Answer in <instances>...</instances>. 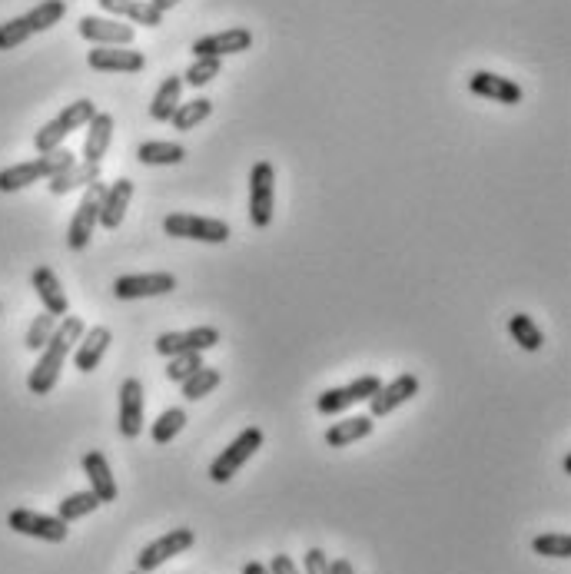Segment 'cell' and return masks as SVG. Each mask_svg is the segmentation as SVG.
<instances>
[{"mask_svg":"<svg viewBox=\"0 0 571 574\" xmlns=\"http://www.w3.org/2000/svg\"><path fill=\"white\" fill-rule=\"evenodd\" d=\"M223 70V60L220 57H196L190 67H186V73H180L183 83H190V87H206L210 80L220 77Z\"/></svg>","mask_w":571,"mask_h":574,"instance_id":"obj_35","label":"cell"},{"mask_svg":"<svg viewBox=\"0 0 571 574\" xmlns=\"http://www.w3.org/2000/svg\"><path fill=\"white\" fill-rule=\"evenodd\" d=\"M203 365V352H183V356H170V365H166V379L170 382H186L190 375Z\"/></svg>","mask_w":571,"mask_h":574,"instance_id":"obj_37","label":"cell"},{"mask_svg":"<svg viewBox=\"0 0 571 574\" xmlns=\"http://www.w3.org/2000/svg\"><path fill=\"white\" fill-rule=\"evenodd\" d=\"M80 465H83V475H87V482H90V492L100 498V505L117 502V478H113V472H110L107 455L87 452Z\"/></svg>","mask_w":571,"mask_h":574,"instance_id":"obj_21","label":"cell"},{"mask_svg":"<svg viewBox=\"0 0 571 574\" xmlns=\"http://www.w3.org/2000/svg\"><path fill=\"white\" fill-rule=\"evenodd\" d=\"M150 4H153V7H157V10H160V14H166V10H173L176 4H180V0H150Z\"/></svg>","mask_w":571,"mask_h":574,"instance_id":"obj_44","label":"cell"},{"mask_svg":"<svg viewBox=\"0 0 571 574\" xmlns=\"http://www.w3.org/2000/svg\"><path fill=\"white\" fill-rule=\"evenodd\" d=\"M210 113H213V100L196 97V100H190V103H180V107L173 110L170 123H173V127L180 130V133H190V130L200 127L203 120H210Z\"/></svg>","mask_w":571,"mask_h":574,"instance_id":"obj_29","label":"cell"},{"mask_svg":"<svg viewBox=\"0 0 571 574\" xmlns=\"http://www.w3.org/2000/svg\"><path fill=\"white\" fill-rule=\"evenodd\" d=\"M186 429V409H180V405H173V409H166L157 422H153L150 429V438L157 445H170L176 435H180Z\"/></svg>","mask_w":571,"mask_h":574,"instance_id":"obj_33","label":"cell"},{"mask_svg":"<svg viewBox=\"0 0 571 574\" xmlns=\"http://www.w3.org/2000/svg\"><path fill=\"white\" fill-rule=\"evenodd\" d=\"M220 329L216 326H196V329H180V332H160L157 336V352L160 356H183V352H206L220 346Z\"/></svg>","mask_w":571,"mask_h":574,"instance_id":"obj_11","label":"cell"},{"mask_svg":"<svg viewBox=\"0 0 571 574\" xmlns=\"http://www.w3.org/2000/svg\"><path fill=\"white\" fill-rule=\"evenodd\" d=\"M415 395H419V379H415L412 372H402L389 385H379V392L369 399V415L372 419H386L389 412H396L399 405L412 402Z\"/></svg>","mask_w":571,"mask_h":574,"instance_id":"obj_14","label":"cell"},{"mask_svg":"<svg viewBox=\"0 0 571 574\" xmlns=\"http://www.w3.org/2000/svg\"><path fill=\"white\" fill-rule=\"evenodd\" d=\"M469 90L475 93V97H485L492 103H505V107H515V103H522V97H525L515 80L498 77V73H489V70H475L469 77Z\"/></svg>","mask_w":571,"mask_h":574,"instance_id":"obj_17","label":"cell"},{"mask_svg":"<svg viewBox=\"0 0 571 574\" xmlns=\"http://www.w3.org/2000/svg\"><path fill=\"white\" fill-rule=\"evenodd\" d=\"M220 382H223V372H220V369L200 365V369H196L190 379L180 382V385H183V399H186V402H200V399H206V395H210Z\"/></svg>","mask_w":571,"mask_h":574,"instance_id":"obj_31","label":"cell"},{"mask_svg":"<svg viewBox=\"0 0 571 574\" xmlns=\"http://www.w3.org/2000/svg\"><path fill=\"white\" fill-rule=\"evenodd\" d=\"M97 4L117 20L127 17L130 24H143V27H160L163 24V14L150 4V0H97Z\"/></svg>","mask_w":571,"mask_h":574,"instance_id":"obj_23","label":"cell"},{"mask_svg":"<svg viewBox=\"0 0 571 574\" xmlns=\"http://www.w3.org/2000/svg\"><path fill=\"white\" fill-rule=\"evenodd\" d=\"M329 574H356V568H352L346 558H336V561H329Z\"/></svg>","mask_w":571,"mask_h":574,"instance_id":"obj_42","label":"cell"},{"mask_svg":"<svg viewBox=\"0 0 571 574\" xmlns=\"http://www.w3.org/2000/svg\"><path fill=\"white\" fill-rule=\"evenodd\" d=\"M83 332H87V326H83L80 316H64V322L54 329V336L47 339V346L40 349V359L27 375V389L30 392H34V395L54 392V385L60 379V369H64L67 356L74 352V346L80 342Z\"/></svg>","mask_w":571,"mask_h":574,"instance_id":"obj_1","label":"cell"},{"mask_svg":"<svg viewBox=\"0 0 571 574\" xmlns=\"http://www.w3.org/2000/svg\"><path fill=\"white\" fill-rule=\"evenodd\" d=\"M130 574H143V571H130Z\"/></svg>","mask_w":571,"mask_h":574,"instance_id":"obj_45","label":"cell"},{"mask_svg":"<svg viewBox=\"0 0 571 574\" xmlns=\"http://www.w3.org/2000/svg\"><path fill=\"white\" fill-rule=\"evenodd\" d=\"M143 409H147V399H143V382L140 379H127L120 385V419H117L123 438H140Z\"/></svg>","mask_w":571,"mask_h":574,"instance_id":"obj_16","label":"cell"},{"mask_svg":"<svg viewBox=\"0 0 571 574\" xmlns=\"http://www.w3.org/2000/svg\"><path fill=\"white\" fill-rule=\"evenodd\" d=\"M87 127L90 130H87V140H83V163H100L103 156H107L110 140H113V117L97 110Z\"/></svg>","mask_w":571,"mask_h":574,"instance_id":"obj_24","label":"cell"},{"mask_svg":"<svg viewBox=\"0 0 571 574\" xmlns=\"http://www.w3.org/2000/svg\"><path fill=\"white\" fill-rule=\"evenodd\" d=\"M103 190H107V186L97 180V183H90L80 196V206H77V213H74V219H70V229H67V246L74 249V253H83V249L90 246L93 233H97Z\"/></svg>","mask_w":571,"mask_h":574,"instance_id":"obj_7","label":"cell"},{"mask_svg":"<svg viewBox=\"0 0 571 574\" xmlns=\"http://www.w3.org/2000/svg\"><path fill=\"white\" fill-rule=\"evenodd\" d=\"M74 163H77V156L70 153L67 146H57V150H50V153H40L37 160L7 166V170H0V193L27 190V186L50 180V176H57L60 170H67V166H74Z\"/></svg>","mask_w":571,"mask_h":574,"instance_id":"obj_2","label":"cell"},{"mask_svg":"<svg viewBox=\"0 0 571 574\" xmlns=\"http://www.w3.org/2000/svg\"><path fill=\"white\" fill-rule=\"evenodd\" d=\"M263 429H256V425H249V429H243L240 435L233 438L230 445L223 448L220 455L213 458V465H210V478L216 485H226V482H233L236 472L253 458L259 448H263Z\"/></svg>","mask_w":571,"mask_h":574,"instance_id":"obj_4","label":"cell"},{"mask_svg":"<svg viewBox=\"0 0 571 574\" xmlns=\"http://www.w3.org/2000/svg\"><path fill=\"white\" fill-rule=\"evenodd\" d=\"M100 180V163H74L67 170H60L57 176H50V193L54 196H64V193H74V190H87L90 183Z\"/></svg>","mask_w":571,"mask_h":574,"instance_id":"obj_25","label":"cell"},{"mask_svg":"<svg viewBox=\"0 0 571 574\" xmlns=\"http://www.w3.org/2000/svg\"><path fill=\"white\" fill-rule=\"evenodd\" d=\"M379 385H382V382L376 379V375H362V379L349 382V385H339V389H326V392L316 399V412H319V415H339V412L352 409V405L369 402L372 395L379 392Z\"/></svg>","mask_w":571,"mask_h":574,"instance_id":"obj_10","label":"cell"},{"mask_svg":"<svg viewBox=\"0 0 571 574\" xmlns=\"http://www.w3.org/2000/svg\"><path fill=\"white\" fill-rule=\"evenodd\" d=\"M180 93H183V77L180 73H170V77H163V83L157 87V93H153L150 100V117L157 123H170L173 110L180 107Z\"/></svg>","mask_w":571,"mask_h":574,"instance_id":"obj_27","label":"cell"},{"mask_svg":"<svg viewBox=\"0 0 571 574\" xmlns=\"http://www.w3.org/2000/svg\"><path fill=\"white\" fill-rule=\"evenodd\" d=\"M240 574H269V568L263 565V561H246Z\"/></svg>","mask_w":571,"mask_h":574,"instance_id":"obj_43","label":"cell"},{"mask_svg":"<svg viewBox=\"0 0 571 574\" xmlns=\"http://www.w3.org/2000/svg\"><path fill=\"white\" fill-rule=\"evenodd\" d=\"M97 508H100V498L87 488V492H74V495H67L64 502H57V518H64L70 525V521L87 518L90 511H97Z\"/></svg>","mask_w":571,"mask_h":574,"instance_id":"obj_34","label":"cell"},{"mask_svg":"<svg viewBox=\"0 0 571 574\" xmlns=\"http://www.w3.org/2000/svg\"><path fill=\"white\" fill-rule=\"evenodd\" d=\"M276 210V170L273 163L259 160L249 173V223L256 229H266L273 223Z\"/></svg>","mask_w":571,"mask_h":574,"instance_id":"obj_5","label":"cell"},{"mask_svg":"<svg viewBox=\"0 0 571 574\" xmlns=\"http://www.w3.org/2000/svg\"><path fill=\"white\" fill-rule=\"evenodd\" d=\"M163 233L176 239H196V243L220 246L230 239V226L213 216H193V213H173L163 219Z\"/></svg>","mask_w":571,"mask_h":574,"instance_id":"obj_6","label":"cell"},{"mask_svg":"<svg viewBox=\"0 0 571 574\" xmlns=\"http://www.w3.org/2000/svg\"><path fill=\"white\" fill-rule=\"evenodd\" d=\"M253 47V34L246 27H230L220 30V34H206L193 44V57H230V54H243V50Z\"/></svg>","mask_w":571,"mask_h":574,"instance_id":"obj_15","label":"cell"},{"mask_svg":"<svg viewBox=\"0 0 571 574\" xmlns=\"http://www.w3.org/2000/svg\"><path fill=\"white\" fill-rule=\"evenodd\" d=\"M133 200V180L127 176H120L117 183H110L107 190H103V200H100V226L107 229V233H117L123 216H127V206Z\"/></svg>","mask_w":571,"mask_h":574,"instance_id":"obj_20","label":"cell"},{"mask_svg":"<svg viewBox=\"0 0 571 574\" xmlns=\"http://www.w3.org/2000/svg\"><path fill=\"white\" fill-rule=\"evenodd\" d=\"M80 37L90 40V44L97 47H130L133 37H137V30H133V24H123V20L117 17H80Z\"/></svg>","mask_w":571,"mask_h":574,"instance_id":"obj_13","label":"cell"},{"mask_svg":"<svg viewBox=\"0 0 571 574\" xmlns=\"http://www.w3.org/2000/svg\"><path fill=\"white\" fill-rule=\"evenodd\" d=\"M508 332H512V339L525 352H538L545 346V336H542V329H538V322L532 316H525V312H515V316L508 319Z\"/></svg>","mask_w":571,"mask_h":574,"instance_id":"obj_30","label":"cell"},{"mask_svg":"<svg viewBox=\"0 0 571 574\" xmlns=\"http://www.w3.org/2000/svg\"><path fill=\"white\" fill-rule=\"evenodd\" d=\"M193 545H196L193 528H170L166 535L153 538L150 545H143V551L137 555V571H143V574L157 571V568H163L170 558L183 555V551H190Z\"/></svg>","mask_w":571,"mask_h":574,"instance_id":"obj_8","label":"cell"},{"mask_svg":"<svg viewBox=\"0 0 571 574\" xmlns=\"http://www.w3.org/2000/svg\"><path fill=\"white\" fill-rule=\"evenodd\" d=\"M87 64L90 70H100V73H140L147 67L140 50H130V47H97L87 54Z\"/></svg>","mask_w":571,"mask_h":574,"instance_id":"obj_19","label":"cell"},{"mask_svg":"<svg viewBox=\"0 0 571 574\" xmlns=\"http://www.w3.org/2000/svg\"><path fill=\"white\" fill-rule=\"evenodd\" d=\"M269 574H299V565L289 555H273V561H269Z\"/></svg>","mask_w":571,"mask_h":574,"instance_id":"obj_41","label":"cell"},{"mask_svg":"<svg viewBox=\"0 0 571 574\" xmlns=\"http://www.w3.org/2000/svg\"><path fill=\"white\" fill-rule=\"evenodd\" d=\"M67 14V4L64 0H44V4H37L34 10H27L24 20L30 27V34H44V30H50L54 24H60Z\"/></svg>","mask_w":571,"mask_h":574,"instance_id":"obj_32","label":"cell"},{"mask_svg":"<svg viewBox=\"0 0 571 574\" xmlns=\"http://www.w3.org/2000/svg\"><path fill=\"white\" fill-rule=\"evenodd\" d=\"M30 286H34L37 299L44 302V312H50L54 319H64L70 312L67 292H64V286H60V279L50 266H37L34 273H30Z\"/></svg>","mask_w":571,"mask_h":574,"instance_id":"obj_18","label":"cell"},{"mask_svg":"<svg viewBox=\"0 0 571 574\" xmlns=\"http://www.w3.org/2000/svg\"><path fill=\"white\" fill-rule=\"evenodd\" d=\"M176 289L173 273H130L113 279V296L130 302V299H153V296H170Z\"/></svg>","mask_w":571,"mask_h":574,"instance_id":"obj_12","label":"cell"},{"mask_svg":"<svg viewBox=\"0 0 571 574\" xmlns=\"http://www.w3.org/2000/svg\"><path fill=\"white\" fill-rule=\"evenodd\" d=\"M54 329H57V319L50 316V312H40V316L30 322V329H27V339H24V346L30 352H40L47 346V339L54 336Z\"/></svg>","mask_w":571,"mask_h":574,"instance_id":"obj_36","label":"cell"},{"mask_svg":"<svg viewBox=\"0 0 571 574\" xmlns=\"http://www.w3.org/2000/svg\"><path fill=\"white\" fill-rule=\"evenodd\" d=\"M306 574H329V555L323 548L306 551Z\"/></svg>","mask_w":571,"mask_h":574,"instance_id":"obj_40","label":"cell"},{"mask_svg":"<svg viewBox=\"0 0 571 574\" xmlns=\"http://www.w3.org/2000/svg\"><path fill=\"white\" fill-rule=\"evenodd\" d=\"M532 551L542 558H571V538L568 535H538L532 541Z\"/></svg>","mask_w":571,"mask_h":574,"instance_id":"obj_38","label":"cell"},{"mask_svg":"<svg viewBox=\"0 0 571 574\" xmlns=\"http://www.w3.org/2000/svg\"><path fill=\"white\" fill-rule=\"evenodd\" d=\"M93 113H97V103H93V100L67 103V107L60 110L54 120L44 123V127L37 130V137H34L37 153H50V150H57V146H64V140L70 137V133L87 127V123L93 120Z\"/></svg>","mask_w":571,"mask_h":574,"instance_id":"obj_3","label":"cell"},{"mask_svg":"<svg viewBox=\"0 0 571 574\" xmlns=\"http://www.w3.org/2000/svg\"><path fill=\"white\" fill-rule=\"evenodd\" d=\"M110 342H113V332H110L107 326L87 329V332L80 336V342H77L74 365H77L80 372H93V369H97V365L103 362V356H107Z\"/></svg>","mask_w":571,"mask_h":574,"instance_id":"obj_22","label":"cell"},{"mask_svg":"<svg viewBox=\"0 0 571 574\" xmlns=\"http://www.w3.org/2000/svg\"><path fill=\"white\" fill-rule=\"evenodd\" d=\"M30 37L34 34H30L24 17H14V20H7V24H0V50H14L20 44H27Z\"/></svg>","mask_w":571,"mask_h":574,"instance_id":"obj_39","label":"cell"},{"mask_svg":"<svg viewBox=\"0 0 571 574\" xmlns=\"http://www.w3.org/2000/svg\"><path fill=\"white\" fill-rule=\"evenodd\" d=\"M7 525L17 531V535H27V538H40V541H50V545H60L67 541V521L57 518V515H40V511H30V508H14L7 515Z\"/></svg>","mask_w":571,"mask_h":574,"instance_id":"obj_9","label":"cell"},{"mask_svg":"<svg viewBox=\"0 0 571 574\" xmlns=\"http://www.w3.org/2000/svg\"><path fill=\"white\" fill-rule=\"evenodd\" d=\"M372 429H376V419L372 415H352V419H342V422H332L329 432H326V445L329 448H346L359 438H369Z\"/></svg>","mask_w":571,"mask_h":574,"instance_id":"obj_26","label":"cell"},{"mask_svg":"<svg viewBox=\"0 0 571 574\" xmlns=\"http://www.w3.org/2000/svg\"><path fill=\"white\" fill-rule=\"evenodd\" d=\"M137 160L143 166H176L186 160V146L170 140H147L137 146Z\"/></svg>","mask_w":571,"mask_h":574,"instance_id":"obj_28","label":"cell"}]
</instances>
